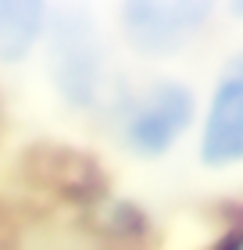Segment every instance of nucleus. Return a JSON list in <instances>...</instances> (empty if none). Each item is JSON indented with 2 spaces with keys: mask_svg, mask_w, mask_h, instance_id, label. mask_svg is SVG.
I'll return each instance as SVG.
<instances>
[{
  "mask_svg": "<svg viewBox=\"0 0 243 250\" xmlns=\"http://www.w3.org/2000/svg\"><path fill=\"white\" fill-rule=\"evenodd\" d=\"M50 83L65 104L79 111L97 107L108 89V50L97 36L93 21L83 11H50Z\"/></svg>",
  "mask_w": 243,
  "mask_h": 250,
  "instance_id": "f257e3e1",
  "label": "nucleus"
},
{
  "mask_svg": "<svg viewBox=\"0 0 243 250\" xmlns=\"http://www.w3.org/2000/svg\"><path fill=\"white\" fill-rule=\"evenodd\" d=\"M197 118V97L179 79L147 83L122 104L118 136L125 150L136 157H165Z\"/></svg>",
  "mask_w": 243,
  "mask_h": 250,
  "instance_id": "f03ea898",
  "label": "nucleus"
},
{
  "mask_svg": "<svg viewBox=\"0 0 243 250\" xmlns=\"http://www.w3.org/2000/svg\"><path fill=\"white\" fill-rule=\"evenodd\" d=\"M215 7L204 0H133L118 7L122 36L140 58H176L200 36Z\"/></svg>",
  "mask_w": 243,
  "mask_h": 250,
  "instance_id": "7ed1b4c3",
  "label": "nucleus"
},
{
  "mask_svg": "<svg viewBox=\"0 0 243 250\" xmlns=\"http://www.w3.org/2000/svg\"><path fill=\"white\" fill-rule=\"evenodd\" d=\"M197 154L207 168L243 165V54L222 68L211 86L207 107L200 115Z\"/></svg>",
  "mask_w": 243,
  "mask_h": 250,
  "instance_id": "20e7f679",
  "label": "nucleus"
},
{
  "mask_svg": "<svg viewBox=\"0 0 243 250\" xmlns=\"http://www.w3.org/2000/svg\"><path fill=\"white\" fill-rule=\"evenodd\" d=\"M50 7L36 0H0V64H22L47 36Z\"/></svg>",
  "mask_w": 243,
  "mask_h": 250,
  "instance_id": "39448f33",
  "label": "nucleus"
},
{
  "mask_svg": "<svg viewBox=\"0 0 243 250\" xmlns=\"http://www.w3.org/2000/svg\"><path fill=\"white\" fill-rule=\"evenodd\" d=\"M222 250H243V225H240V229H233V232L225 236Z\"/></svg>",
  "mask_w": 243,
  "mask_h": 250,
  "instance_id": "423d86ee",
  "label": "nucleus"
},
{
  "mask_svg": "<svg viewBox=\"0 0 243 250\" xmlns=\"http://www.w3.org/2000/svg\"><path fill=\"white\" fill-rule=\"evenodd\" d=\"M233 15H236V18H243V4H233Z\"/></svg>",
  "mask_w": 243,
  "mask_h": 250,
  "instance_id": "0eeeda50",
  "label": "nucleus"
}]
</instances>
